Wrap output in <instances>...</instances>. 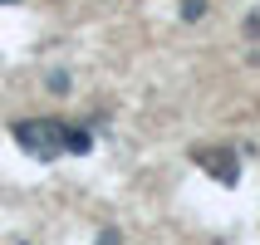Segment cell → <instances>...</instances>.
Returning a JSON list of instances; mask_svg holds the SVG:
<instances>
[{
  "mask_svg": "<svg viewBox=\"0 0 260 245\" xmlns=\"http://www.w3.org/2000/svg\"><path fill=\"white\" fill-rule=\"evenodd\" d=\"M202 15H206L202 0H182V20H202Z\"/></svg>",
  "mask_w": 260,
  "mask_h": 245,
  "instance_id": "cell-4",
  "label": "cell"
},
{
  "mask_svg": "<svg viewBox=\"0 0 260 245\" xmlns=\"http://www.w3.org/2000/svg\"><path fill=\"white\" fill-rule=\"evenodd\" d=\"M197 162L216 177L221 187H236V182H241V162H236V152H226V147H221V152H197Z\"/></svg>",
  "mask_w": 260,
  "mask_h": 245,
  "instance_id": "cell-2",
  "label": "cell"
},
{
  "mask_svg": "<svg viewBox=\"0 0 260 245\" xmlns=\"http://www.w3.org/2000/svg\"><path fill=\"white\" fill-rule=\"evenodd\" d=\"M49 88H54V93H69V74L54 69V74H49Z\"/></svg>",
  "mask_w": 260,
  "mask_h": 245,
  "instance_id": "cell-5",
  "label": "cell"
},
{
  "mask_svg": "<svg viewBox=\"0 0 260 245\" xmlns=\"http://www.w3.org/2000/svg\"><path fill=\"white\" fill-rule=\"evenodd\" d=\"M99 245H118V231H108V235H99Z\"/></svg>",
  "mask_w": 260,
  "mask_h": 245,
  "instance_id": "cell-6",
  "label": "cell"
},
{
  "mask_svg": "<svg viewBox=\"0 0 260 245\" xmlns=\"http://www.w3.org/2000/svg\"><path fill=\"white\" fill-rule=\"evenodd\" d=\"M15 143L35 157H54V152H64V123L59 118H25V123H15Z\"/></svg>",
  "mask_w": 260,
  "mask_h": 245,
  "instance_id": "cell-1",
  "label": "cell"
},
{
  "mask_svg": "<svg viewBox=\"0 0 260 245\" xmlns=\"http://www.w3.org/2000/svg\"><path fill=\"white\" fill-rule=\"evenodd\" d=\"M64 152H74V157L93 152V132L88 128H64Z\"/></svg>",
  "mask_w": 260,
  "mask_h": 245,
  "instance_id": "cell-3",
  "label": "cell"
}]
</instances>
